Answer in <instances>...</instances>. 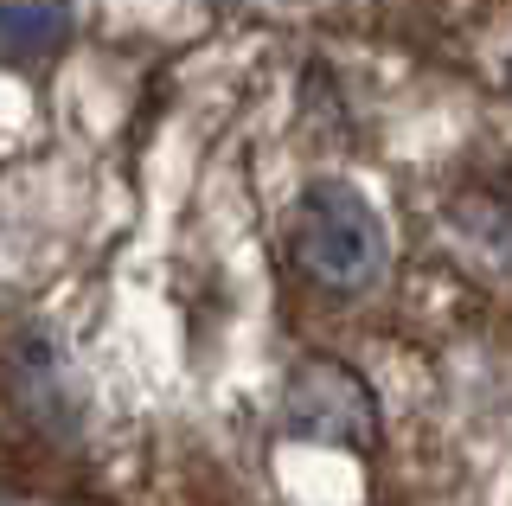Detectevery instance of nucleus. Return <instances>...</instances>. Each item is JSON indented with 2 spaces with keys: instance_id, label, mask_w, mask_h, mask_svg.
<instances>
[{
  "instance_id": "3",
  "label": "nucleus",
  "mask_w": 512,
  "mask_h": 506,
  "mask_svg": "<svg viewBox=\"0 0 512 506\" xmlns=\"http://www.w3.org/2000/svg\"><path fill=\"white\" fill-rule=\"evenodd\" d=\"M71 33L64 0H0V58H45Z\"/></svg>"
},
{
  "instance_id": "4",
  "label": "nucleus",
  "mask_w": 512,
  "mask_h": 506,
  "mask_svg": "<svg viewBox=\"0 0 512 506\" xmlns=\"http://www.w3.org/2000/svg\"><path fill=\"white\" fill-rule=\"evenodd\" d=\"M455 218H461V231H468L493 263L512 270V193H468Z\"/></svg>"
},
{
  "instance_id": "1",
  "label": "nucleus",
  "mask_w": 512,
  "mask_h": 506,
  "mask_svg": "<svg viewBox=\"0 0 512 506\" xmlns=\"http://www.w3.org/2000/svg\"><path fill=\"white\" fill-rule=\"evenodd\" d=\"M295 263L333 295H365L391 263V237L352 186L327 180L295 212Z\"/></svg>"
},
{
  "instance_id": "2",
  "label": "nucleus",
  "mask_w": 512,
  "mask_h": 506,
  "mask_svg": "<svg viewBox=\"0 0 512 506\" xmlns=\"http://www.w3.org/2000/svg\"><path fill=\"white\" fill-rule=\"evenodd\" d=\"M282 417L295 436H314V442H340V449H365L372 442V398L333 359L295 366V378L282 391Z\"/></svg>"
}]
</instances>
